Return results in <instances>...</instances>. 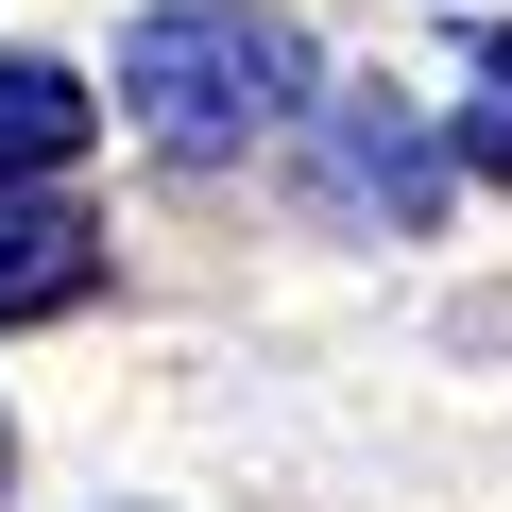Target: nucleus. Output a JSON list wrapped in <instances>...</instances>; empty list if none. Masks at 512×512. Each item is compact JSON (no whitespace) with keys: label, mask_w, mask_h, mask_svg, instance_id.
<instances>
[{"label":"nucleus","mask_w":512,"mask_h":512,"mask_svg":"<svg viewBox=\"0 0 512 512\" xmlns=\"http://www.w3.org/2000/svg\"><path fill=\"white\" fill-rule=\"evenodd\" d=\"M120 103H137L154 154L222 171V154H256L308 103V35L274 18V0H154V18L120 35Z\"/></svg>","instance_id":"nucleus-1"},{"label":"nucleus","mask_w":512,"mask_h":512,"mask_svg":"<svg viewBox=\"0 0 512 512\" xmlns=\"http://www.w3.org/2000/svg\"><path fill=\"white\" fill-rule=\"evenodd\" d=\"M308 205H325V222H376V239H427V222H444V137H427V103H410V86L308 103Z\"/></svg>","instance_id":"nucleus-2"},{"label":"nucleus","mask_w":512,"mask_h":512,"mask_svg":"<svg viewBox=\"0 0 512 512\" xmlns=\"http://www.w3.org/2000/svg\"><path fill=\"white\" fill-rule=\"evenodd\" d=\"M86 291H103V222L0 205V325H52V308H86Z\"/></svg>","instance_id":"nucleus-3"},{"label":"nucleus","mask_w":512,"mask_h":512,"mask_svg":"<svg viewBox=\"0 0 512 512\" xmlns=\"http://www.w3.org/2000/svg\"><path fill=\"white\" fill-rule=\"evenodd\" d=\"M69 154H86V86L52 52H0V188H18V171H69Z\"/></svg>","instance_id":"nucleus-4"},{"label":"nucleus","mask_w":512,"mask_h":512,"mask_svg":"<svg viewBox=\"0 0 512 512\" xmlns=\"http://www.w3.org/2000/svg\"><path fill=\"white\" fill-rule=\"evenodd\" d=\"M461 154L512 188V35H478V103H461Z\"/></svg>","instance_id":"nucleus-5"},{"label":"nucleus","mask_w":512,"mask_h":512,"mask_svg":"<svg viewBox=\"0 0 512 512\" xmlns=\"http://www.w3.org/2000/svg\"><path fill=\"white\" fill-rule=\"evenodd\" d=\"M0 478H18V427H0Z\"/></svg>","instance_id":"nucleus-6"}]
</instances>
